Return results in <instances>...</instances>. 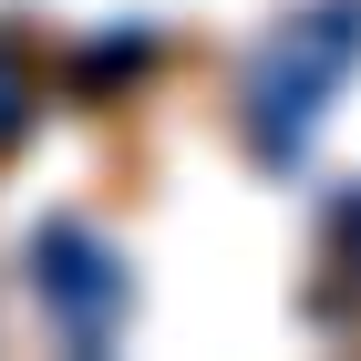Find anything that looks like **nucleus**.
<instances>
[{"label":"nucleus","instance_id":"nucleus-1","mask_svg":"<svg viewBox=\"0 0 361 361\" xmlns=\"http://www.w3.org/2000/svg\"><path fill=\"white\" fill-rule=\"evenodd\" d=\"M42 289H52V310H62L83 341H104L114 310H124V269L93 248L83 227H52V238H42Z\"/></svg>","mask_w":361,"mask_h":361},{"label":"nucleus","instance_id":"nucleus-2","mask_svg":"<svg viewBox=\"0 0 361 361\" xmlns=\"http://www.w3.org/2000/svg\"><path fill=\"white\" fill-rule=\"evenodd\" d=\"M21 124V73H11V52H0V135Z\"/></svg>","mask_w":361,"mask_h":361}]
</instances>
